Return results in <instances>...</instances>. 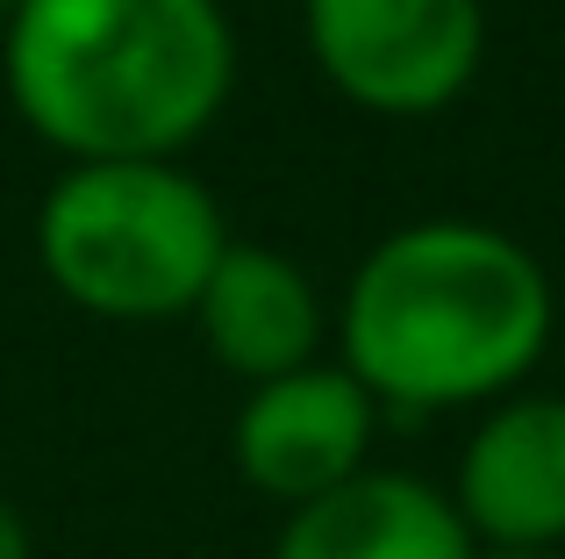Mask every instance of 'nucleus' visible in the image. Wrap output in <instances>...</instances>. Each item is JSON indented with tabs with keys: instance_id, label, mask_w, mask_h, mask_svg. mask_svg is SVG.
Listing matches in <instances>:
<instances>
[{
	"instance_id": "nucleus-8",
	"label": "nucleus",
	"mask_w": 565,
	"mask_h": 559,
	"mask_svg": "<svg viewBox=\"0 0 565 559\" xmlns=\"http://www.w3.org/2000/svg\"><path fill=\"white\" fill-rule=\"evenodd\" d=\"M273 559H472V531L444 488L365 466L359 481L294 509Z\"/></svg>"
},
{
	"instance_id": "nucleus-1",
	"label": "nucleus",
	"mask_w": 565,
	"mask_h": 559,
	"mask_svg": "<svg viewBox=\"0 0 565 559\" xmlns=\"http://www.w3.org/2000/svg\"><path fill=\"white\" fill-rule=\"evenodd\" d=\"M552 273L494 223H408L359 259L344 287V373L386 409H472L552 345Z\"/></svg>"
},
{
	"instance_id": "nucleus-11",
	"label": "nucleus",
	"mask_w": 565,
	"mask_h": 559,
	"mask_svg": "<svg viewBox=\"0 0 565 559\" xmlns=\"http://www.w3.org/2000/svg\"><path fill=\"white\" fill-rule=\"evenodd\" d=\"M14 8H22V0H0V22H8V14H14Z\"/></svg>"
},
{
	"instance_id": "nucleus-4",
	"label": "nucleus",
	"mask_w": 565,
	"mask_h": 559,
	"mask_svg": "<svg viewBox=\"0 0 565 559\" xmlns=\"http://www.w3.org/2000/svg\"><path fill=\"white\" fill-rule=\"evenodd\" d=\"M322 80L373 115H437L487 57L480 0H301Z\"/></svg>"
},
{
	"instance_id": "nucleus-10",
	"label": "nucleus",
	"mask_w": 565,
	"mask_h": 559,
	"mask_svg": "<svg viewBox=\"0 0 565 559\" xmlns=\"http://www.w3.org/2000/svg\"><path fill=\"white\" fill-rule=\"evenodd\" d=\"M472 559H558V552H537V546H472Z\"/></svg>"
},
{
	"instance_id": "nucleus-2",
	"label": "nucleus",
	"mask_w": 565,
	"mask_h": 559,
	"mask_svg": "<svg viewBox=\"0 0 565 559\" xmlns=\"http://www.w3.org/2000/svg\"><path fill=\"white\" fill-rule=\"evenodd\" d=\"M8 101L72 166L180 158L236 86L215 0H22L8 14Z\"/></svg>"
},
{
	"instance_id": "nucleus-6",
	"label": "nucleus",
	"mask_w": 565,
	"mask_h": 559,
	"mask_svg": "<svg viewBox=\"0 0 565 559\" xmlns=\"http://www.w3.org/2000/svg\"><path fill=\"white\" fill-rule=\"evenodd\" d=\"M458 524L472 546H565V394H509L458 452Z\"/></svg>"
},
{
	"instance_id": "nucleus-5",
	"label": "nucleus",
	"mask_w": 565,
	"mask_h": 559,
	"mask_svg": "<svg viewBox=\"0 0 565 559\" xmlns=\"http://www.w3.org/2000/svg\"><path fill=\"white\" fill-rule=\"evenodd\" d=\"M373 423L380 402L344 373V366H301V373H279L265 388H250V402L236 409V474L258 495L301 509L316 495L344 488L365 474V452H373Z\"/></svg>"
},
{
	"instance_id": "nucleus-7",
	"label": "nucleus",
	"mask_w": 565,
	"mask_h": 559,
	"mask_svg": "<svg viewBox=\"0 0 565 559\" xmlns=\"http://www.w3.org/2000/svg\"><path fill=\"white\" fill-rule=\"evenodd\" d=\"M207 351L230 373H244L250 388L279 373H301L322 351V294L316 280L294 266L273 244H230L207 273L201 302H193Z\"/></svg>"
},
{
	"instance_id": "nucleus-3",
	"label": "nucleus",
	"mask_w": 565,
	"mask_h": 559,
	"mask_svg": "<svg viewBox=\"0 0 565 559\" xmlns=\"http://www.w3.org/2000/svg\"><path fill=\"white\" fill-rule=\"evenodd\" d=\"M222 252V209L180 158L72 166L36 209V259L51 287L100 323L193 316Z\"/></svg>"
},
{
	"instance_id": "nucleus-9",
	"label": "nucleus",
	"mask_w": 565,
	"mask_h": 559,
	"mask_svg": "<svg viewBox=\"0 0 565 559\" xmlns=\"http://www.w3.org/2000/svg\"><path fill=\"white\" fill-rule=\"evenodd\" d=\"M0 559H29V524L8 495H0Z\"/></svg>"
}]
</instances>
